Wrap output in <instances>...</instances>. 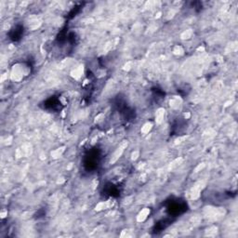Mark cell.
I'll list each match as a JSON object with an SVG mask.
<instances>
[{
  "label": "cell",
  "mask_w": 238,
  "mask_h": 238,
  "mask_svg": "<svg viewBox=\"0 0 238 238\" xmlns=\"http://www.w3.org/2000/svg\"><path fill=\"white\" fill-rule=\"evenodd\" d=\"M127 144H128V142H125V143H123L120 147H119V148L115 152V153L113 155V156H112V158H111V164H113V163H115V161L120 157V156L122 155V153H123V151H124V148L126 146H127Z\"/></svg>",
  "instance_id": "obj_1"
},
{
  "label": "cell",
  "mask_w": 238,
  "mask_h": 238,
  "mask_svg": "<svg viewBox=\"0 0 238 238\" xmlns=\"http://www.w3.org/2000/svg\"><path fill=\"white\" fill-rule=\"evenodd\" d=\"M149 214H150V209L149 208L142 209V210L139 212V215H138V220L139 221H144L147 219V217H148Z\"/></svg>",
  "instance_id": "obj_2"
},
{
  "label": "cell",
  "mask_w": 238,
  "mask_h": 238,
  "mask_svg": "<svg viewBox=\"0 0 238 238\" xmlns=\"http://www.w3.org/2000/svg\"><path fill=\"white\" fill-rule=\"evenodd\" d=\"M165 115V109L164 108H160L156 111V119L157 123H161L164 119Z\"/></svg>",
  "instance_id": "obj_3"
},
{
  "label": "cell",
  "mask_w": 238,
  "mask_h": 238,
  "mask_svg": "<svg viewBox=\"0 0 238 238\" xmlns=\"http://www.w3.org/2000/svg\"><path fill=\"white\" fill-rule=\"evenodd\" d=\"M152 127H153V124L152 123H146L143 127H142V131L143 132V133H148L149 131H150V129L152 128Z\"/></svg>",
  "instance_id": "obj_4"
}]
</instances>
